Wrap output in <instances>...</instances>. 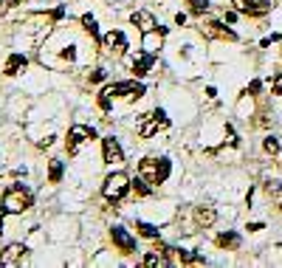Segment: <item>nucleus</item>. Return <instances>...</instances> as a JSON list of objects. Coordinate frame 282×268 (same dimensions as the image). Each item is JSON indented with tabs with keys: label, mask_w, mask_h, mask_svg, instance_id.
<instances>
[{
	"label": "nucleus",
	"mask_w": 282,
	"mask_h": 268,
	"mask_svg": "<svg viewBox=\"0 0 282 268\" xmlns=\"http://www.w3.org/2000/svg\"><path fill=\"white\" fill-rule=\"evenodd\" d=\"M102 79H104V71H102V68H96V71L90 74V82H102Z\"/></svg>",
	"instance_id": "c85d7f7f"
},
{
	"label": "nucleus",
	"mask_w": 282,
	"mask_h": 268,
	"mask_svg": "<svg viewBox=\"0 0 282 268\" xmlns=\"http://www.w3.org/2000/svg\"><path fill=\"white\" fill-rule=\"evenodd\" d=\"M201 31L206 34V37H220V40H237V34L231 31V28H226L223 23H217V20L203 23V26H201Z\"/></svg>",
	"instance_id": "4468645a"
},
{
	"label": "nucleus",
	"mask_w": 282,
	"mask_h": 268,
	"mask_svg": "<svg viewBox=\"0 0 282 268\" xmlns=\"http://www.w3.org/2000/svg\"><path fill=\"white\" fill-rule=\"evenodd\" d=\"M93 135H96V133H93V127H88V124H74V127L68 130V138H65L68 156H77L79 147L85 144V141H90Z\"/></svg>",
	"instance_id": "423d86ee"
},
{
	"label": "nucleus",
	"mask_w": 282,
	"mask_h": 268,
	"mask_svg": "<svg viewBox=\"0 0 282 268\" xmlns=\"http://www.w3.org/2000/svg\"><path fill=\"white\" fill-rule=\"evenodd\" d=\"M141 266H144V268H158V266H172V263H169L164 254H158V251H150V254H144Z\"/></svg>",
	"instance_id": "4be33fe9"
},
{
	"label": "nucleus",
	"mask_w": 282,
	"mask_h": 268,
	"mask_svg": "<svg viewBox=\"0 0 282 268\" xmlns=\"http://www.w3.org/2000/svg\"><path fill=\"white\" fill-rule=\"evenodd\" d=\"M153 65H155V54H138L133 56V74L135 77H147L150 71H153Z\"/></svg>",
	"instance_id": "2eb2a0df"
},
{
	"label": "nucleus",
	"mask_w": 282,
	"mask_h": 268,
	"mask_svg": "<svg viewBox=\"0 0 282 268\" xmlns=\"http://www.w3.org/2000/svg\"><path fill=\"white\" fill-rule=\"evenodd\" d=\"M102 156H104V164H110V167L124 164V150L113 135H104V138H102Z\"/></svg>",
	"instance_id": "9b49d317"
},
{
	"label": "nucleus",
	"mask_w": 282,
	"mask_h": 268,
	"mask_svg": "<svg viewBox=\"0 0 282 268\" xmlns=\"http://www.w3.org/2000/svg\"><path fill=\"white\" fill-rule=\"evenodd\" d=\"M130 23H133V26H135V28H138L141 34L158 31V23H155V17H153L150 11H144V9L133 11V14H130Z\"/></svg>",
	"instance_id": "f8f14e48"
},
{
	"label": "nucleus",
	"mask_w": 282,
	"mask_h": 268,
	"mask_svg": "<svg viewBox=\"0 0 282 268\" xmlns=\"http://www.w3.org/2000/svg\"><path fill=\"white\" fill-rule=\"evenodd\" d=\"M271 6H274L271 0H231V9L248 17H262L265 11H271Z\"/></svg>",
	"instance_id": "6e6552de"
},
{
	"label": "nucleus",
	"mask_w": 282,
	"mask_h": 268,
	"mask_svg": "<svg viewBox=\"0 0 282 268\" xmlns=\"http://www.w3.org/2000/svg\"><path fill=\"white\" fill-rule=\"evenodd\" d=\"M169 127V116L164 110H153V113H144L141 119H138V127H135V133L141 135V138H153L158 130H164Z\"/></svg>",
	"instance_id": "20e7f679"
},
{
	"label": "nucleus",
	"mask_w": 282,
	"mask_h": 268,
	"mask_svg": "<svg viewBox=\"0 0 282 268\" xmlns=\"http://www.w3.org/2000/svg\"><path fill=\"white\" fill-rule=\"evenodd\" d=\"M82 28H85V34H88L90 40H96V43H102V37H99V26H96V17L93 14H82Z\"/></svg>",
	"instance_id": "aec40b11"
},
{
	"label": "nucleus",
	"mask_w": 282,
	"mask_h": 268,
	"mask_svg": "<svg viewBox=\"0 0 282 268\" xmlns=\"http://www.w3.org/2000/svg\"><path fill=\"white\" fill-rule=\"evenodd\" d=\"M20 3H23V0H11L9 6H20Z\"/></svg>",
	"instance_id": "72a5a7b5"
},
{
	"label": "nucleus",
	"mask_w": 282,
	"mask_h": 268,
	"mask_svg": "<svg viewBox=\"0 0 282 268\" xmlns=\"http://www.w3.org/2000/svg\"><path fill=\"white\" fill-rule=\"evenodd\" d=\"M161 28H158V31H150V34H141V37H144V51L147 54H158V51H161Z\"/></svg>",
	"instance_id": "6ab92c4d"
},
{
	"label": "nucleus",
	"mask_w": 282,
	"mask_h": 268,
	"mask_svg": "<svg viewBox=\"0 0 282 268\" xmlns=\"http://www.w3.org/2000/svg\"><path fill=\"white\" fill-rule=\"evenodd\" d=\"M214 243H217L220 248L234 251V248H240V235H237V232H220V235L214 237Z\"/></svg>",
	"instance_id": "a211bd4d"
},
{
	"label": "nucleus",
	"mask_w": 282,
	"mask_h": 268,
	"mask_svg": "<svg viewBox=\"0 0 282 268\" xmlns=\"http://www.w3.org/2000/svg\"><path fill=\"white\" fill-rule=\"evenodd\" d=\"M265 192H268V195H277V192H280V181H268V184H265Z\"/></svg>",
	"instance_id": "cd10ccee"
},
{
	"label": "nucleus",
	"mask_w": 282,
	"mask_h": 268,
	"mask_svg": "<svg viewBox=\"0 0 282 268\" xmlns=\"http://www.w3.org/2000/svg\"><path fill=\"white\" fill-rule=\"evenodd\" d=\"M169 172H172L169 158H153V156H147V158H141V161H138V175H141L147 184H153V187L164 184V181L169 178Z\"/></svg>",
	"instance_id": "f03ea898"
},
{
	"label": "nucleus",
	"mask_w": 282,
	"mask_h": 268,
	"mask_svg": "<svg viewBox=\"0 0 282 268\" xmlns=\"http://www.w3.org/2000/svg\"><path fill=\"white\" fill-rule=\"evenodd\" d=\"M192 217H195V226H198V229H212V226L217 223V212H214L212 206H195Z\"/></svg>",
	"instance_id": "ddd939ff"
},
{
	"label": "nucleus",
	"mask_w": 282,
	"mask_h": 268,
	"mask_svg": "<svg viewBox=\"0 0 282 268\" xmlns=\"http://www.w3.org/2000/svg\"><path fill=\"white\" fill-rule=\"evenodd\" d=\"M189 6H192V14H203L209 9V0H189Z\"/></svg>",
	"instance_id": "393cba45"
},
{
	"label": "nucleus",
	"mask_w": 282,
	"mask_h": 268,
	"mask_svg": "<svg viewBox=\"0 0 282 268\" xmlns=\"http://www.w3.org/2000/svg\"><path fill=\"white\" fill-rule=\"evenodd\" d=\"M104 93H110V96H127L130 102L141 99L147 93V88L141 85V82H135V79H127V82H113V85H104Z\"/></svg>",
	"instance_id": "39448f33"
},
{
	"label": "nucleus",
	"mask_w": 282,
	"mask_h": 268,
	"mask_svg": "<svg viewBox=\"0 0 282 268\" xmlns=\"http://www.w3.org/2000/svg\"><path fill=\"white\" fill-rule=\"evenodd\" d=\"M271 90H274L277 96H282V71H280L274 79H271Z\"/></svg>",
	"instance_id": "bb28decb"
},
{
	"label": "nucleus",
	"mask_w": 282,
	"mask_h": 268,
	"mask_svg": "<svg viewBox=\"0 0 282 268\" xmlns=\"http://www.w3.org/2000/svg\"><path fill=\"white\" fill-rule=\"evenodd\" d=\"M0 206L6 209V214H23V212H28V209L34 206V195H31L28 187L11 184V187H6V192H3Z\"/></svg>",
	"instance_id": "f257e3e1"
},
{
	"label": "nucleus",
	"mask_w": 282,
	"mask_h": 268,
	"mask_svg": "<svg viewBox=\"0 0 282 268\" xmlns=\"http://www.w3.org/2000/svg\"><path fill=\"white\" fill-rule=\"evenodd\" d=\"M102 48L110 51V54H116V56H122L124 51H127V37H124V31H119V28L104 31L102 34Z\"/></svg>",
	"instance_id": "9d476101"
},
{
	"label": "nucleus",
	"mask_w": 282,
	"mask_h": 268,
	"mask_svg": "<svg viewBox=\"0 0 282 268\" xmlns=\"http://www.w3.org/2000/svg\"><path fill=\"white\" fill-rule=\"evenodd\" d=\"M262 229H265L262 223H248V232H262Z\"/></svg>",
	"instance_id": "7c9ffc66"
},
{
	"label": "nucleus",
	"mask_w": 282,
	"mask_h": 268,
	"mask_svg": "<svg viewBox=\"0 0 282 268\" xmlns=\"http://www.w3.org/2000/svg\"><path fill=\"white\" fill-rule=\"evenodd\" d=\"M133 189H135V195H141V198H147V195H150V187H147V181L144 178H138L133 184Z\"/></svg>",
	"instance_id": "a878e982"
},
{
	"label": "nucleus",
	"mask_w": 282,
	"mask_h": 268,
	"mask_svg": "<svg viewBox=\"0 0 282 268\" xmlns=\"http://www.w3.org/2000/svg\"><path fill=\"white\" fill-rule=\"evenodd\" d=\"M0 3H3V0H0Z\"/></svg>",
	"instance_id": "f704fd0d"
},
{
	"label": "nucleus",
	"mask_w": 282,
	"mask_h": 268,
	"mask_svg": "<svg viewBox=\"0 0 282 268\" xmlns=\"http://www.w3.org/2000/svg\"><path fill=\"white\" fill-rule=\"evenodd\" d=\"M3 214H6V209L0 206V232H3Z\"/></svg>",
	"instance_id": "473e14b6"
},
{
	"label": "nucleus",
	"mask_w": 282,
	"mask_h": 268,
	"mask_svg": "<svg viewBox=\"0 0 282 268\" xmlns=\"http://www.w3.org/2000/svg\"><path fill=\"white\" fill-rule=\"evenodd\" d=\"M110 240H113V246H116L119 254H133V251H135V237L130 235L124 226H113V229H110Z\"/></svg>",
	"instance_id": "1a4fd4ad"
},
{
	"label": "nucleus",
	"mask_w": 282,
	"mask_h": 268,
	"mask_svg": "<svg viewBox=\"0 0 282 268\" xmlns=\"http://www.w3.org/2000/svg\"><path fill=\"white\" fill-rule=\"evenodd\" d=\"M130 178H127V172H110L107 178H104V184H102V195L107 198L110 203H119L130 192Z\"/></svg>",
	"instance_id": "7ed1b4c3"
},
{
	"label": "nucleus",
	"mask_w": 282,
	"mask_h": 268,
	"mask_svg": "<svg viewBox=\"0 0 282 268\" xmlns=\"http://www.w3.org/2000/svg\"><path fill=\"white\" fill-rule=\"evenodd\" d=\"M259 88H262V85H259V79H254V82H251V85H248V90H246V93H257Z\"/></svg>",
	"instance_id": "c756f323"
},
{
	"label": "nucleus",
	"mask_w": 282,
	"mask_h": 268,
	"mask_svg": "<svg viewBox=\"0 0 282 268\" xmlns=\"http://www.w3.org/2000/svg\"><path fill=\"white\" fill-rule=\"evenodd\" d=\"M135 229H138V235L147 237V240H158V229L153 223H144V220H135Z\"/></svg>",
	"instance_id": "5701e85b"
},
{
	"label": "nucleus",
	"mask_w": 282,
	"mask_h": 268,
	"mask_svg": "<svg viewBox=\"0 0 282 268\" xmlns=\"http://www.w3.org/2000/svg\"><path fill=\"white\" fill-rule=\"evenodd\" d=\"M62 172H65L62 161H59V158H51V161H48V184H59V181H62Z\"/></svg>",
	"instance_id": "412c9836"
},
{
	"label": "nucleus",
	"mask_w": 282,
	"mask_h": 268,
	"mask_svg": "<svg viewBox=\"0 0 282 268\" xmlns=\"http://www.w3.org/2000/svg\"><path fill=\"white\" fill-rule=\"evenodd\" d=\"M28 257V246L26 243H11L0 251V266L3 268H14V266H23Z\"/></svg>",
	"instance_id": "0eeeda50"
},
{
	"label": "nucleus",
	"mask_w": 282,
	"mask_h": 268,
	"mask_svg": "<svg viewBox=\"0 0 282 268\" xmlns=\"http://www.w3.org/2000/svg\"><path fill=\"white\" fill-rule=\"evenodd\" d=\"M172 260H175V263H180V266H195V263H203L201 254H195V251H189V248H175V251H172Z\"/></svg>",
	"instance_id": "f3484780"
},
{
	"label": "nucleus",
	"mask_w": 282,
	"mask_h": 268,
	"mask_svg": "<svg viewBox=\"0 0 282 268\" xmlns=\"http://www.w3.org/2000/svg\"><path fill=\"white\" fill-rule=\"evenodd\" d=\"M26 65H28L26 54H11L9 59H6V68H3V74H6V77H17V74H20Z\"/></svg>",
	"instance_id": "dca6fc26"
},
{
	"label": "nucleus",
	"mask_w": 282,
	"mask_h": 268,
	"mask_svg": "<svg viewBox=\"0 0 282 268\" xmlns=\"http://www.w3.org/2000/svg\"><path fill=\"white\" fill-rule=\"evenodd\" d=\"M175 23H178V26H183V23H186V14H183V11H178V14H175Z\"/></svg>",
	"instance_id": "2f4dec72"
},
{
	"label": "nucleus",
	"mask_w": 282,
	"mask_h": 268,
	"mask_svg": "<svg viewBox=\"0 0 282 268\" xmlns=\"http://www.w3.org/2000/svg\"><path fill=\"white\" fill-rule=\"evenodd\" d=\"M262 150H265L268 156H277V153H280V141H277V135H268V138L262 141Z\"/></svg>",
	"instance_id": "b1692460"
}]
</instances>
